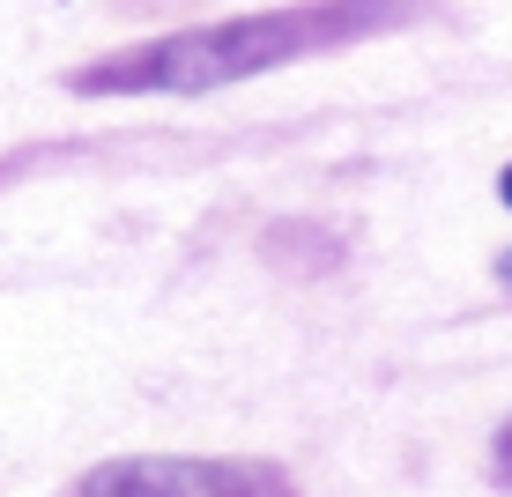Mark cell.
<instances>
[{
	"instance_id": "cell-5",
	"label": "cell",
	"mask_w": 512,
	"mask_h": 497,
	"mask_svg": "<svg viewBox=\"0 0 512 497\" xmlns=\"http://www.w3.org/2000/svg\"><path fill=\"white\" fill-rule=\"evenodd\" d=\"M505 282H512V253H505Z\"/></svg>"
},
{
	"instance_id": "cell-1",
	"label": "cell",
	"mask_w": 512,
	"mask_h": 497,
	"mask_svg": "<svg viewBox=\"0 0 512 497\" xmlns=\"http://www.w3.org/2000/svg\"><path fill=\"white\" fill-rule=\"evenodd\" d=\"M386 0H349V8H290V15H245V23H216V30H179V38L134 45L119 60L75 75V90H223L238 75L282 67L297 52H320L334 38H357V30L386 23Z\"/></svg>"
},
{
	"instance_id": "cell-4",
	"label": "cell",
	"mask_w": 512,
	"mask_h": 497,
	"mask_svg": "<svg viewBox=\"0 0 512 497\" xmlns=\"http://www.w3.org/2000/svg\"><path fill=\"white\" fill-rule=\"evenodd\" d=\"M505 201H512V171H505Z\"/></svg>"
},
{
	"instance_id": "cell-2",
	"label": "cell",
	"mask_w": 512,
	"mask_h": 497,
	"mask_svg": "<svg viewBox=\"0 0 512 497\" xmlns=\"http://www.w3.org/2000/svg\"><path fill=\"white\" fill-rule=\"evenodd\" d=\"M82 497H260L253 475L216 468V460H104L82 483Z\"/></svg>"
},
{
	"instance_id": "cell-3",
	"label": "cell",
	"mask_w": 512,
	"mask_h": 497,
	"mask_svg": "<svg viewBox=\"0 0 512 497\" xmlns=\"http://www.w3.org/2000/svg\"><path fill=\"white\" fill-rule=\"evenodd\" d=\"M498 483H512V423L498 431Z\"/></svg>"
}]
</instances>
